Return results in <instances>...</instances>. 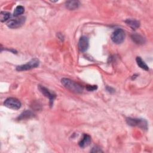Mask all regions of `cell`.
<instances>
[{
    "instance_id": "8fae6325",
    "label": "cell",
    "mask_w": 153,
    "mask_h": 153,
    "mask_svg": "<svg viewBox=\"0 0 153 153\" xmlns=\"http://www.w3.org/2000/svg\"><path fill=\"white\" fill-rule=\"evenodd\" d=\"M66 7L70 10H74L79 6V2L78 1H68L65 4Z\"/></svg>"
},
{
    "instance_id": "ac0fdd59",
    "label": "cell",
    "mask_w": 153,
    "mask_h": 153,
    "mask_svg": "<svg viewBox=\"0 0 153 153\" xmlns=\"http://www.w3.org/2000/svg\"><path fill=\"white\" fill-rule=\"evenodd\" d=\"M91 152H102V151L100 149V148H99L97 146H94Z\"/></svg>"
},
{
    "instance_id": "52a82bcc",
    "label": "cell",
    "mask_w": 153,
    "mask_h": 153,
    "mask_svg": "<svg viewBox=\"0 0 153 153\" xmlns=\"http://www.w3.org/2000/svg\"><path fill=\"white\" fill-rule=\"evenodd\" d=\"M78 48L80 51L85 52L87 50L89 46L88 39L85 36H82L80 37L78 41Z\"/></svg>"
},
{
    "instance_id": "8992f818",
    "label": "cell",
    "mask_w": 153,
    "mask_h": 153,
    "mask_svg": "<svg viewBox=\"0 0 153 153\" xmlns=\"http://www.w3.org/2000/svg\"><path fill=\"white\" fill-rule=\"evenodd\" d=\"M25 22V17H16V19H11L9 20L7 25L10 28L12 29H16L21 27Z\"/></svg>"
},
{
    "instance_id": "4fadbf2b",
    "label": "cell",
    "mask_w": 153,
    "mask_h": 153,
    "mask_svg": "<svg viewBox=\"0 0 153 153\" xmlns=\"http://www.w3.org/2000/svg\"><path fill=\"white\" fill-rule=\"evenodd\" d=\"M136 63L137 64V65L142 69L145 70V71H148L149 70V68L148 66V65L145 63V62L142 59V58L140 57H137L136 59Z\"/></svg>"
},
{
    "instance_id": "2e32d148",
    "label": "cell",
    "mask_w": 153,
    "mask_h": 153,
    "mask_svg": "<svg viewBox=\"0 0 153 153\" xmlns=\"http://www.w3.org/2000/svg\"><path fill=\"white\" fill-rule=\"evenodd\" d=\"M33 115V114L30 111H26L20 114V117H19V119L23 120L25 118H30Z\"/></svg>"
},
{
    "instance_id": "e0dca14e",
    "label": "cell",
    "mask_w": 153,
    "mask_h": 153,
    "mask_svg": "<svg viewBox=\"0 0 153 153\" xmlns=\"http://www.w3.org/2000/svg\"><path fill=\"white\" fill-rule=\"evenodd\" d=\"M87 89L88 91H94L97 89V86L96 85H87Z\"/></svg>"
},
{
    "instance_id": "7a4b0ae2",
    "label": "cell",
    "mask_w": 153,
    "mask_h": 153,
    "mask_svg": "<svg viewBox=\"0 0 153 153\" xmlns=\"http://www.w3.org/2000/svg\"><path fill=\"white\" fill-rule=\"evenodd\" d=\"M126 121L127 124L131 126H137L144 130H146L148 128L147 121L144 119L127 118Z\"/></svg>"
},
{
    "instance_id": "30bf717a",
    "label": "cell",
    "mask_w": 153,
    "mask_h": 153,
    "mask_svg": "<svg viewBox=\"0 0 153 153\" xmlns=\"http://www.w3.org/2000/svg\"><path fill=\"white\" fill-rule=\"evenodd\" d=\"M125 22L128 26H130L133 30L137 29L140 26V22L134 19H128L125 21Z\"/></svg>"
},
{
    "instance_id": "3957f363",
    "label": "cell",
    "mask_w": 153,
    "mask_h": 153,
    "mask_svg": "<svg viewBox=\"0 0 153 153\" xmlns=\"http://www.w3.org/2000/svg\"><path fill=\"white\" fill-rule=\"evenodd\" d=\"M125 32L121 29L115 30L111 35V39L115 44H119L122 43L125 38Z\"/></svg>"
},
{
    "instance_id": "6da1fadb",
    "label": "cell",
    "mask_w": 153,
    "mask_h": 153,
    "mask_svg": "<svg viewBox=\"0 0 153 153\" xmlns=\"http://www.w3.org/2000/svg\"><path fill=\"white\" fill-rule=\"evenodd\" d=\"M61 82L65 88L72 92L81 93L83 91V87L81 85L70 79L63 78L61 79Z\"/></svg>"
},
{
    "instance_id": "5b68a950",
    "label": "cell",
    "mask_w": 153,
    "mask_h": 153,
    "mask_svg": "<svg viewBox=\"0 0 153 153\" xmlns=\"http://www.w3.org/2000/svg\"><path fill=\"white\" fill-rule=\"evenodd\" d=\"M5 106L14 110H17L21 107V102L17 99L14 97L7 98L4 102Z\"/></svg>"
},
{
    "instance_id": "7c38bea8",
    "label": "cell",
    "mask_w": 153,
    "mask_h": 153,
    "mask_svg": "<svg viewBox=\"0 0 153 153\" xmlns=\"http://www.w3.org/2000/svg\"><path fill=\"white\" fill-rule=\"evenodd\" d=\"M132 40L137 44H143L145 42V38L140 35L134 33L131 35Z\"/></svg>"
},
{
    "instance_id": "9a60e30c",
    "label": "cell",
    "mask_w": 153,
    "mask_h": 153,
    "mask_svg": "<svg viewBox=\"0 0 153 153\" xmlns=\"http://www.w3.org/2000/svg\"><path fill=\"white\" fill-rule=\"evenodd\" d=\"M11 17V14L7 11H1L0 13V20L1 22H4L8 20Z\"/></svg>"
},
{
    "instance_id": "ba28073f",
    "label": "cell",
    "mask_w": 153,
    "mask_h": 153,
    "mask_svg": "<svg viewBox=\"0 0 153 153\" xmlns=\"http://www.w3.org/2000/svg\"><path fill=\"white\" fill-rule=\"evenodd\" d=\"M38 89L39 90V91L42 93V94L43 95H44L46 97L48 98L50 100V102L51 103V105L53 104V100L56 97V94H54L53 93H51L48 89H47V88H45V87L42 86V85H38Z\"/></svg>"
},
{
    "instance_id": "5bb4252c",
    "label": "cell",
    "mask_w": 153,
    "mask_h": 153,
    "mask_svg": "<svg viewBox=\"0 0 153 153\" xmlns=\"http://www.w3.org/2000/svg\"><path fill=\"white\" fill-rule=\"evenodd\" d=\"M24 11H25V8L23 6L18 5L14 9V13H13V16L14 17H17L19 16L20 15L24 13Z\"/></svg>"
},
{
    "instance_id": "277c9868",
    "label": "cell",
    "mask_w": 153,
    "mask_h": 153,
    "mask_svg": "<svg viewBox=\"0 0 153 153\" xmlns=\"http://www.w3.org/2000/svg\"><path fill=\"white\" fill-rule=\"evenodd\" d=\"M39 60L35 58V59H32L31 60H30L26 64L17 66L16 70L18 71H23L30 70V69L37 68L39 66Z\"/></svg>"
},
{
    "instance_id": "9c48e42d",
    "label": "cell",
    "mask_w": 153,
    "mask_h": 153,
    "mask_svg": "<svg viewBox=\"0 0 153 153\" xmlns=\"http://www.w3.org/2000/svg\"><path fill=\"white\" fill-rule=\"evenodd\" d=\"M91 143V137L87 134H84L81 139V140L79 142L78 144L79 146L81 148H85L88 146Z\"/></svg>"
}]
</instances>
